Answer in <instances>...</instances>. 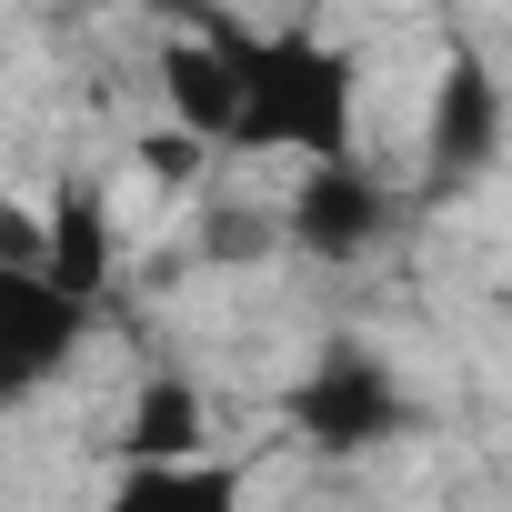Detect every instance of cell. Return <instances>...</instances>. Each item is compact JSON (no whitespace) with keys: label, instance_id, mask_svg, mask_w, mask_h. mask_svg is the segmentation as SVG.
I'll return each instance as SVG.
<instances>
[{"label":"cell","instance_id":"obj_6","mask_svg":"<svg viewBox=\"0 0 512 512\" xmlns=\"http://www.w3.org/2000/svg\"><path fill=\"white\" fill-rule=\"evenodd\" d=\"M422 151H432V181H472V171L502 161V81H492L482 61H452V71L432 81V131H422Z\"/></svg>","mask_w":512,"mask_h":512},{"label":"cell","instance_id":"obj_2","mask_svg":"<svg viewBox=\"0 0 512 512\" xmlns=\"http://www.w3.org/2000/svg\"><path fill=\"white\" fill-rule=\"evenodd\" d=\"M292 432L312 442V452H332V462H362V452H382L392 432H412V392L392 382V362H372V352H322L302 382H292Z\"/></svg>","mask_w":512,"mask_h":512},{"label":"cell","instance_id":"obj_3","mask_svg":"<svg viewBox=\"0 0 512 512\" xmlns=\"http://www.w3.org/2000/svg\"><path fill=\"white\" fill-rule=\"evenodd\" d=\"M282 241L312 251V262H362V251L392 241V181L352 151V161H312L282 201Z\"/></svg>","mask_w":512,"mask_h":512},{"label":"cell","instance_id":"obj_8","mask_svg":"<svg viewBox=\"0 0 512 512\" xmlns=\"http://www.w3.org/2000/svg\"><path fill=\"white\" fill-rule=\"evenodd\" d=\"M101 512H251V502H241V472L201 452V462H121Z\"/></svg>","mask_w":512,"mask_h":512},{"label":"cell","instance_id":"obj_5","mask_svg":"<svg viewBox=\"0 0 512 512\" xmlns=\"http://www.w3.org/2000/svg\"><path fill=\"white\" fill-rule=\"evenodd\" d=\"M111 262H121V241H111V201H101V181H61L51 191V211H41V282L61 292V302H101L111 292Z\"/></svg>","mask_w":512,"mask_h":512},{"label":"cell","instance_id":"obj_12","mask_svg":"<svg viewBox=\"0 0 512 512\" xmlns=\"http://www.w3.org/2000/svg\"><path fill=\"white\" fill-rule=\"evenodd\" d=\"M251 251H272V221L262 211H221L211 221V262H251Z\"/></svg>","mask_w":512,"mask_h":512},{"label":"cell","instance_id":"obj_11","mask_svg":"<svg viewBox=\"0 0 512 512\" xmlns=\"http://www.w3.org/2000/svg\"><path fill=\"white\" fill-rule=\"evenodd\" d=\"M0 272H41V211L0 201Z\"/></svg>","mask_w":512,"mask_h":512},{"label":"cell","instance_id":"obj_9","mask_svg":"<svg viewBox=\"0 0 512 512\" xmlns=\"http://www.w3.org/2000/svg\"><path fill=\"white\" fill-rule=\"evenodd\" d=\"M231 101H241V91H231V61H221L201 31L161 51V111H171V131H181V141L221 151V141H231Z\"/></svg>","mask_w":512,"mask_h":512},{"label":"cell","instance_id":"obj_10","mask_svg":"<svg viewBox=\"0 0 512 512\" xmlns=\"http://www.w3.org/2000/svg\"><path fill=\"white\" fill-rule=\"evenodd\" d=\"M131 161H141V171H151L161 191H191V181H201V141H181V131H151V141H141Z\"/></svg>","mask_w":512,"mask_h":512},{"label":"cell","instance_id":"obj_1","mask_svg":"<svg viewBox=\"0 0 512 512\" xmlns=\"http://www.w3.org/2000/svg\"><path fill=\"white\" fill-rule=\"evenodd\" d=\"M221 61H231V141L221 151H302L312 161H352V61L322 31H251L231 11L191 21Z\"/></svg>","mask_w":512,"mask_h":512},{"label":"cell","instance_id":"obj_4","mask_svg":"<svg viewBox=\"0 0 512 512\" xmlns=\"http://www.w3.org/2000/svg\"><path fill=\"white\" fill-rule=\"evenodd\" d=\"M81 342H91V312L81 302H61L41 272H0V412L31 402V392H51L81 362Z\"/></svg>","mask_w":512,"mask_h":512},{"label":"cell","instance_id":"obj_7","mask_svg":"<svg viewBox=\"0 0 512 512\" xmlns=\"http://www.w3.org/2000/svg\"><path fill=\"white\" fill-rule=\"evenodd\" d=\"M211 452V392L181 382V372H151L131 392V422H121V462H201Z\"/></svg>","mask_w":512,"mask_h":512}]
</instances>
